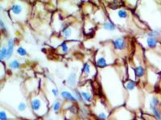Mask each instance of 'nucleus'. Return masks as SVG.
Returning <instances> with one entry per match:
<instances>
[{
  "mask_svg": "<svg viewBox=\"0 0 161 120\" xmlns=\"http://www.w3.org/2000/svg\"><path fill=\"white\" fill-rule=\"evenodd\" d=\"M60 46H61V49H62L63 52L66 53L67 51H69V47H68V45L66 44L65 42H63Z\"/></svg>",
  "mask_w": 161,
  "mask_h": 120,
  "instance_id": "28",
  "label": "nucleus"
},
{
  "mask_svg": "<svg viewBox=\"0 0 161 120\" xmlns=\"http://www.w3.org/2000/svg\"><path fill=\"white\" fill-rule=\"evenodd\" d=\"M112 116L115 120H133L134 118L132 113L124 108H121L116 110Z\"/></svg>",
  "mask_w": 161,
  "mask_h": 120,
  "instance_id": "2",
  "label": "nucleus"
},
{
  "mask_svg": "<svg viewBox=\"0 0 161 120\" xmlns=\"http://www.w3.org/2000/svg\"><path fill=\"white\" fill-rule=\"evenodd\" d=\"M9 67L11 69H18L20 67V63L18 60H13L12 62L9 64Z\"/></svg>",
  "mask_w": 161,
  "mask_h": 120,
  "instance_id": "21",
  "label": "nucleus"
},
{
  "mask_svg": "<svg viewBox=\"0 0 161 120\" xmlns=\"http://www.w3.org/2000/svg\"><path fill=\"white\" fill-rule=\"evenodd\" d=\"M60 96L61 98H64V100H67V101H70V102H78L77 100V98H75V96L70 93L69 91H61L60 93Z\"/></svg>",
  "mask_w": 161,
  "mask_h": 120,
  "instance_id": "4",
  "label": "nucleus"
},
{
  "mask_svg": "<svg viewBox=\"0 0 161 120\" xmlns=\"http://www.w3.org/2000/svg\"><path fill=\"white\" fill-rule=\"evenodd\" d=\"M51 91H52V93H53V96H54V97H57L59 95L58 90L56 89V88H53Z\"/></svg>",
  "mask_w": 161,
  "mask_h": 120,
  "instance_id": "29",
  "label": "nucleus"
},
{
  "mask_svg": "<svg viewBox=\"0 0 161 120\" xmlns=\"http://www.w3.org/2000/svg\"><path fill=\"white\" fill-rule=\"evenodd\" d=\"M61 108V102L60 101H55L53 104V111L54 112H58Z\"/></svg>",
  "mask_w": 161,
  "mask_h": 120,
  "instance_id": "17",
  "label": "nucleus"
},
{
  "mask_svg": "<svg viewBox=\"0 0 161 120\" xmlns=\"http://www.w3.org/2000/svg\"><path fill=\"white\" fill-rule=\"evenodd\" d=\"M160 98L158 96H156V95H154V96L151 97L150 101H149V109H150L151 111V110L153 109V108H159V107H160Z\"/></svg>",
  "mask_w": 161,
  "mask_h": 120,
  "instance_id": "3",
  "label": "nucleus"
},
{
  "mask_svg": "<svg viewBox=\"0 0 161 120\" xmlns=\"http://www.w3.org/2000/svg\"><path fill=\"white\" fill-rule=\"evenodd\" d=\"M22 11L23 8L20 4H14V5L11 7V11H12V13L14 15H19L20 13L22 12Z\"/></svg>",
  "mask_w": 161,
  "mask_h": 120,
  "instance_id": "9",
  "label": "nucleus"
},
{
  "mask_svg": "<svg viewBox=\"0 0 161 120\" xmlns=\"http://www.w3.org/2000/svg\"><path fill=\"white\" fill-rule=\"evenodd\" d=\"M160 31L159 30H155V31H151V32H149L148 34H147V35H148L150 38H156V37L159 36V34H160Z\"/></svg>",
  "mask_w": 161,
  "mask_h": 120,
  "instance_id": "23",
  "label": "nucleus"
},
{
  "mask_svg": "<svg viewBox=\"0 0 161 120\" xmlns=\"http://www.w3.org/2000/svg\"><path fill=\"white\" fill-rule=\"evenodd\" d=\"M17 53H18L20 56H25V55H27V51H26V50L24 49V48H22V47H20V48H18Z\"/></svg>",
  "mask_w": 161,
  "mask_h": 120,
  "instance_id": "26",
  "label": "nucleus"
},
{
  "mask_svg": "<svg viewBox=\"0 0 161 120\" xmlns=\"http://www.w3.org/2000/svg\"><path fill=\"white\" fill-rule=\"evenodd\" d=\"M159 108H160V110H161V103H160V107H159Z\"/></svg>",
  "mask_w": 161,
  "mask_h": 120,
  "instance_id": "32",
  "label": "nucleus"
},
{
  "mask_svg": "<svg viewBox=\"0 0 161 120\" xmlns=\"http://www.w3.org/2000/svg\"><path fill=\"white\" fill-rule=\"evenodd\" d=\"M96 117H97V118L98 120H106L107 118H108V115L105 111H102L97 113V115H96Z\"/></svg>",
  "mask_w": 161,
  "mask_h": 120,
  "instance_id": "16",
  "label": "nucleus"
},
{
  "mask_svg": "<svg viewBox=\"0 0 161 120\" xmlns=\"http://www.w3.org/2000/svg\"><path fill=\"white\" fill-rule=\"evenodd\" d=\"M155 120H156V119H155Z\"/></svg>",
  "mask_w": 161,
  "mask_h": 120,
  "instance_id": "33",
  "label": "nucleus"
},
{
  "mask_svg": "<svg viewBox=\"0 0 161 120\" xmlns=\"http://www.w3.org/2000/svg\"><path fill=\"white\" fill-rule=\"evenodd\" d=\"M158 43V41L156 38H150L148 37L147 39V44L150 48H155Z\"/></svg>",
  "mask_w": 161,
  "mask_h": 120,
  "instance_id": "11",
  "label": "nucleus"
},
{
  "mask_svg": "<svg viewBox=\"0 0 161 120\" xmlns=\"http://www.w3.org/2000/svg\"><path fill=\"white\" fill-rule=\"evenodd\" d=\"M6 57H8V49L5 47H3L0 51V59L3 60Z\"/></svg>",
  "mask_w": 161,
  "mask_h": 120,
  "instance_id": "19",
  "label": "nucleus"
},
{
  "mask_svg": "<svg viewBox=\"0 0 161 120\" xmlns=\"http://www.w3.org/2000/svg\"><path fill=\"white\" fill-rule=\"evenodd\" d=\"M0 120H9V116H8V113L4 110L0 111Z\"/></svg>",
  "mask_w": 161,
  "mask_h": 120,
  "instance_id": "20",
  "label": "nucleus"
},
{
  "mask_svg": "<svg viewBox=\"0 0 161 120\" xmlns=\"http://www.w3.org/2000/svg\"><path fill=\"white\" fill-rule=\"evenodd\" d=\"M80 95H81V97H82L83 102H90L92 101V95L88 91H80Z\"/></svg>",
  "mask_w": 161,
  "mask_h": 120,
  "instance_id": "6",
  "label": "nucleus"
},
{
  "mask_svg": "<svg viewBox=\"0 0 161 120\" xmlns=\"http://www.w3.org/2000/svg\"><path fill=\"white\" fill-rule=\"evenodd\" d=\"M44 102L39 97H33L30 101V106L33 112H35L38 115H43L45 114L46 111L44 110Z\"/></svg>",
  "mask_w": 161,
  "mask_h": 120,
  "instance_id": "1",
  "label": "nucleus"
},
{
  "mask_svg": "<svg viewBox=\"0 0 161 120\" xmlns=\"http://www.w3.org/2000/svg\"><path fill=\"white\" fill-rule=\"evenodd\" d=\"M28 110V105L24 102H21L17 106V111L20 113H24Z\"/></svg>",
  "mask_w": 161,
  "mask_h": 120,
  "instance_id": "14",
  "label": "nucleus"
},
{
  "mask_svg": "<svg viewBox=\"0 0 161 120\" xmlns=\"http://www.w3.org/2000/svg\"><path fill=\"white\" fill-rule=\"evenodd\" d=\"M73 95L75 96V98H77V100L78 102H82V97H81V95H80V92L78 91L77 90H74L73 91Z\"/></svg>",
  "mask_w": 161,
  "mask_h": 120,
  "instance_id": "22",
  "label": "nucleus"
},
{
  "mask_svg": "<svg viewBox=\"0 0 161 120\" xmlns=\"http://www.w3.org/2000/svg\"><path fill=\"white\" fill-rule=\"evenodd\" d=\"M13 50H14V40L12 38H10L8 40V57L7 58H11L13 54Z\"/></svg>",
  "mask_w": 161,
  "mask_h": 120,
  "instance_id": "10",
  "label": "nucleus"
},
{
  "mask_svg": "<svg viewBox=\"0 0 161 120\" xmlns=\"http://www.w3.org/2000/svg\"><path fill=\"white\" fill-rule=\"evenodd\" d=\"M135 73H136V75L138 78H141L144 75L145 70L142 66H139L136 68H135Z\"/></svg>",
  "mask_w": 161,
  "mask_h": 120,
  "instance_id": "12",
  "label": "nucleus"
},
{
  "mask_svg": "<svg viewBox=\"0 0 161 120\" xmlns=\"http://www.w3.org/2000/svg\"><path fill=\"white\" fill-rule=\"evenodd\" d=\"M83 71L86 73V75H89L90 73V66L88 63H86L84 65V68H83Z\"/></svg>",
  "mask_w": 161,
  "mask_h": 120,
  "instance_id": "27",
  "label": "nucleus"
},
{
  "mask_svg": "<svg viewBox=\"0 0 161 120\" xmlns=\"http://www.w3.org/2000/svg\"><path fill=\"white\" fill-rule=\"evenodd\" d=\"M127 15H128V14H127L126 11H125V10H119V11H118V16H119V18H126V17H127Z\"/></svg>",
  "mask_w": 161,
  "mask_h": 120,
  "instance_id": "24",
  "label": "nucleus"
},
{
  "mask_svg": "<svg viewBox=\"0 0 161 120\" xmlns=\"http://www.w3.org/2000/svg\"><path fill=\"white\" fill-rule=\"evenodd\" d=\"M63 34H64V35L66 38H69L72 34V29L70 28H69V27H67V28H64V31H63Z\"/></svg>",
  "mask_w": 161,
  "mask_h": 120,
  "instance_id": "25",
  "label": "nucleus"
},
{
  "mask_svg": "<svg viewBox=\"0 0 161 120\" xmlns=\"http://www.w3.org/2000/svg\"><path fill=\"white\" fill-rule=\"evenodd\" d=\"M103 27L105 30H106V31H114V30H115V27H114V24H112L111 22H104V24H103Z\"/></svg>",
  "mask_w": 161,
  "mask_h": 120,
  "instance_id": "15",
  "label": "nucleus"
},
{
  "mask_svg": "<svg viewBox=\"0 0 161 120\" xmlns=\"http://www.w3.org/2000/svg\"><path fill=\"white\" fill-rule=\"evenodd\" d=\"M125 87H126V89L129 91H132L136 89V84L134 81H131V80H129L127 82L125 83Z\"/></svg>",
  "mask_w": 161,
  "mask_h": 120,
  "instance_id": "13",
  "label": "nucleus"
},
{
  "mask_svg": "<svg viewBox=\"0 0 161 120\" xmlns=\"http://www.w3.org/2000/svg\"><path fill=\"white\" fill-rule=\"evenodd\" d=\"M114 48L117 50H123L126 47V42H125V39L123 38H118L114 41Z\"/></svg>",
  "mask_w": 161,
  "mask_h": 120,
  "instance_id": "5",
  "label": "nucleus"
},
{
  "mask_svg": "<svg viewBox=\"0 0 161 120\" xmlns=\"http://www.w3.org/2000/svg\"><path fill=\"white\" fill-rule=\"evenodd\" d=\"M138 120H147V119H145V118H139V119Z\"/></svg>",
  "mask_w": 161,
  "mask_h": 120,
  "instance_id": "31",
  "label": "nucleus"
},
{
  "mask_svg": "<svg viewBox=\"0 0 161 120\" xmlns=\"http://www.w3.org/2000/svg\"><path fill=\"white\" fill-rule=\"evenodd\" d=\"M76 82H77V78H76V73L74 72H72L70 74L69 77L67 79V83L69 87L71 88H73L74 86L76 85Z\"/></svg>",
  "mask_w": 161,
  "mask_h": 120,
  "instance_id": "7",
  "label": "nucleus"
},
{
  "mask_svg": "<svg viewBox=\"0 0 161 120\" xmlns=\"http://www.w3.org/2000/svg\"><path fill=\"white\" fill-rule=\"evenodd\" d=\"M106 65H107L106 61L103 57H101V58H99L97 60V66L99 67V68H104Z\"/></svg>",
  "mask_w": 161,
  "mask_h": 120,
  "instance_id": "18",
  "label": "nucleus"
},
{
  "mask_svg": "<svg viewBox=\"0 0 161 120\" xmlns=\"http://www.w3.org/2000/svg\"><path fill=\"white\" fill-rule=\"evenodd\" d=\"M152 115L156 120H161V110L159 108H153L151 110Z\"/></svg>",
  "mask_w": 161,
  "mask_h": 120,
  "instance_id": "8",
  "label": "nucleus"
},
{
  "mask_svg": "<svg viewBox=\"0 0 161 120\" xmlns=\"http://www.w3.org/2000/svg\"><path fill=\"white\" fill-rule=\"evenodd\" d=\"M0 24H1V29H2V31H6L5 24H4L3 21L2 19H1V21H0Z\"/></svg>",
  "mask_w": 161,
  "mask_h": 120,
  "instance_id": "30",
  "label": "nucleus"
}]
</instances>
